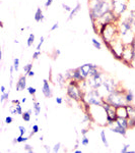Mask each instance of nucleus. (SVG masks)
Masks as SVG:
<instances>
[{
    "label": "nucleus",
    "mask_w": 135,
    "mask_h": 153,
    "mask_svg": "<svg viewBox=\"0 0 135 153\" xmlns=\"http://www.w3.org/2000/svg\"><path fill=\"white\" fill-rule=\"evenodd\" d=\"M92 23L112 10V0H88Z\"/></svg>",
    "instance_id": "obj_1"
},
{
    "label": "nucleus",
    "mask_w": 135,
    "mask_h": 153,
    "mask_svg": "<svg viewBox=\"0 0 135 153\" xmlns=\"http://www.w3.org/2000/svg\"><path fill=\"white\" fill-rule=\"evenodd\" d=\"M119 36L125 45L131 44L135 39V24L131 23L125 16H120L118 21Z\"/></svg>",
    "instance_id": "obj_2"
},
{
    "label": "nucleus",
    "mask_w": 135,
    "mask_h": 153,
    "mask_svg": "<svg viewBox=\"0 0 135 153\" xmlns=\"http://www.w3.org/2000/svg\"><path fill=\"white\" fill-rule=\"evenodd\" d=\"M82 102L88 106H103L105 102V98L98 89H90L85 91L83 94Z\"/></svg>",
    "instance_id": "obj_3"
},
{
    "label": "nucleus",
    "mask_w": 135,
    "mask_h": 153,
    "mask_svg": "<svg viewBox=\"0 0 135 153\" xmlns=\"http://www.w3.org/2000/svg\"><path fill=\"white\" fill-rule=\"evenodd\" d=\"M99 35L102 37L105 44H108L111 42L113 39L119 37V28H118L117 23H112L109 25L102 26L100 29Z\"/></svg>",
    "instance_id": "obj_4"
},
{
    "label": "nucleus",
    "mask_w": 135,
    "mask_h": 153,
    "mask_svg": "<svg viewBox=\"0 0 135 153\" xmlns=\"http://www.w3.org/2000/svg\"><path fill=\"white\" fill-rule=\"evenodd\" d=\"M105 101L111 104L114 107H120V106L127 105L126 99H125V90L121 88H118L114 92L110 93L105 97Z\"/></svg>",
    "instance_id": "obj_5"
},
{
    "label": "nucleus",
    "mask_w": 135,
    "mask_h": 153,
    "mask_svg": "<svg viewBox=\"0 0 135 153\" xmlns=\"http://www.w3.org/2000/svg\"><path fill=\"white\" fill-rule=\"evenodd\" d=\"M66 94L69 97V99L73 101H77L80 102L83 99V94L84 92L81 90L79 86V83L76 81L70 80L68 81L67 86H66Z\"/></svg>",
    "instance_id": "obj_6"
},
{
    "label": "nucleus",
    "mask_w": 135,
    "mask_h": 153,
    "mask_svg": "<svg viewBox=\"0 0 135 153\" xmlns=\"http://www.w3.org/2000/svg\"><path fill=\"white\" fill-rule=\"evenodd\" d=\"M107 78L106 74L102 71H99L97 74H95L94 76H90L85 80V83H87L88 89H99L102 87L103 83H104L105 79Z\"/></svg>",
    "instance_id": "obj_7"
},
{
    "label": "nucleus",
    "mask_w": 135,
    "mask_h": 153,
    "mask_svg": "<svg viewBox=\"0 0 135 153\" xmlns=\"http://www.w3.org/2000/svg\"><path fill=\"white\" fill-rule=\"evenodd\" d=\"M106 45H107V47L109 48V50L113 53V55H114L117 59H120V60H121V56H122V53H123L125 44L123 43V41L121 40L120 36L115 39H113L111 42H109V43L106 44Z\"/></svg>",
    "instance_id": "obj_8"
},
{
    "label": "nucleus",
    "mask_w": 135,
    "mask_h": 153,
    "mask_svg": "<svg viewBox=\"0 0 135 153\" xmlns=\"http://www.w3.org/2000/svg\"><path fill=\"white\" fill-rule=\"evenodd\" d=\"M120 87V84L117 82L115 79L113 78H106L103 83L102 87L99 89L100 93L102 94L103 97H106L107 95H109L110 93L114 92L115 90H117Z\"/></svg>",
    "instance_id": "obj_9"
},
{
    "label": "nucleus",
    "mask_w": 135,
    "mask_h": 153,
    "mask_svg": "<svg viewBox=\"0 0 135 153\" xmlns=\"http://www.w3.org/2000/svg\"><path fill=\"white\" fill-rule=\"evenodd\" d=\"M129 0H112V10L117 16H122L128 10Z\"/></svg>",
    "instance_id": "obj_10"
},
{
    "label": "nucleus",
    "mask_w": 135,
    "mask_h": 153,
    "mask_svg": "<svg viewBox=\"0 0 135 153\" xmlns=\"http://www.w3.org/2000/svg\"><path fill=\"white\" fill-rule=\"evenodd\" d=\"M103 107L105 108L107 112V124L108 127H111V126L115 125V122L117 120V113H116V107L112 106L111 104H109L108 102L105 101L104 104H103Z\"/></svg>",
    "instance_id": "obj_11"
},
{
    "label": "nucleus",
    "mask_w": 135,
    "mask_h": 153,
    "mask_svg": "<svg viewBox=\"0 0 135 153\" xmlns=\"http://www.w3.org/2000/svg\"><path fill=\"white\" fill-rule=\"evenodd\" d=\"M121 60L123 61L124 63L131 66V63H132V61H133V50H132L131 44L125 45L123 53H122V56H121Z\"/></svg>",
    "instance_id": "obj_12"
},
{
    "label": "nucleus",
    "mask_w": 135,
    "mask_h": 153,
    "mask_svg": "<svg viewBox=\"0 0 135 153\" xmlns=\"http://www.w3.org/2000/svg\"><path fill=\"white\" fill-rule=\"evenodd\" d=\"M95 65L94 63H84V65H80L77 68V70L79 71L80 75H81V76L83 78V80H87V79L88 78V76H90V70L92 68V66H94Z\"/></svg>",
    "instance_id": "obj_13"
},
{
    "label": "nucleus",
    "mask_w": 135,
    "mask_h": 153,
    "mask_svg": "<svg viewBox=\"0 0 135 153\" xmlns=\"http://www.w3.org/2000/svg\"><path fill=\"white\" fill-rule=\"evenodd\" d=\"M42 93L45 96L46 98H52L53 96V91L51 88L50 82L47 79H44L43 80V85H42Z\"/></svg>",
    "instance_id": "obj_14"
},
{
    "label": "nucleus",
    "mask_w": 135,
    "mask_h": 153,
    "mask_svg": "<svg viewBox=\"0 0 135 153\" xmlns=\"http://www.w3.org/2000/svg\"><path fill=\"white\" fill-rule=\"evenodd\" d=\"M26 75L24 76H19V79L18 80V82H16V85H15V89L18 92H21V91H24L26 88Z\"/></svg>",
    "instance_id": "obj_15"
},
{
    "label": "nucleus",
    "mask_w": 135,
    "mask_h": 153,
    "mask_svg": "<svg viewBox=\"0 0 135 153\" xmlns=\"http://www.w3.org/2000/svg\"><path fill=\"white\" fill-rule=\"evenodd\" d=\"M55 82L56 84L59 86L60 88H64L67 86V83H68V80L66 79V76L64 74H61L59 73L57 75L55 76Z\"/></svg>",
    "instance_id": "obj_16"
},
{
    "label": "nucleus",
    "mask_w": 135,
    "mask_h": 153,
    "mask_svg": "<svg viewBox=\"0 0 135 153\" xmlns=\"http://www.w3.org/2000/svg\"><path fill=\"white\" fill-rule=\"evenodd\" d=\"M109 128H110V130H111V132L115 133V134H119V135L123 136V137H126L127 136V129H125L123 127H120V126L115 124Z\"/></svg>",
    "instance_id": "obj_17"
},
{
    "label": "nucleus",
    "mask_w": 135,
    "mask_h": 153,
    "mask_svg": "<svg viewBox=\"0 0 135 153\" xmlns=\"http://www.w3.org/2000/svg\"><path fill=\"white\" fill-rule=\"evenodd\" d=\"M35 22L36 23H42V22L45 21V16H44V13H43V10H42L41 7H37L36 9V12H35Z\"/></svg>",
    "instance_id": "obj_18"
},
{
    "label": "nucleus",
    "mask_w": 135,
    "mask_h": 153,
    "mask_svg": "<svg viewBox=\"0 0 135 153\" xmlns=\"http://www.w3.org/2000/svg\"><path fill=\"white\" fill-rule=\"evenodd\" d=\"M81 10V4L79 3V2H77L76 3V6L74 7V8H72V10L71 12H69V16H68L67 18V21H71V19H73L76 16V14Z\"/></svg>",
    "instance_id": "obj_19"
},
{
    "label": "nucleus",
    "mask_w": 135,
    "mask_h": 153,
    "mask_svg": "<svg viewBox=\"0 0 135 153\" xmlns=\"http://www.w3.org/2000/svg\"><path fill=\"white\" fill-rule=\"evenodd\" d=\"M116 113L118 117H125L128 118V112H127L126 105L125 106H120V107L116 108Z\"/></svg>",
    "instance_id": "obj_20"
},
{
    "label": "nucleus",
    "mask_w": 135,
    "mask_h": 153,
    "mask_svg": "<svg viewBox=\"0 0 135 153\" xmlns=\"http://www.w3.org/2000/svg\"><path fill=\"white\" fill-rule=\"evenodd\" d=\"M115 124L120 126V127H123L125 129L129 130V125H128V118H125V117H117L116 122Z\"/></svg>",
    "instance_id": "obj_21"
},
{
    "label": "nucleus",
    "mask_w": 135,
    "mask_h": 153,
    "mask_svg": "<svg viewBox=\"0 0 135 153\" xmlns=\"http://www.w3.org/2000/svg\"><path fill=\"white\" fill-rule=\"evenodd\" d=\"M125 99H126L127 104L129 103H132L134 100V93L131 89H126L125 90Z\"/></svg>",
    "instance_id": "obj_22"
},
{
    "label": "nucleus",
    "mask_w": 135,
    "mask_h": 153,
    "mask_svg": "<svg viewBox=\"0 0 135 153\" xmlns=\"http://www.w3.org/2000/svg\"><path fill=\"white\" fill-rule=\"evenodd\" d=\"M33 110H34V113H35L36 117L41 114V111H42V107H41V103L39 101H36L34 100L33 102Z\"/></svg>",
    "instance_id": "obj_23"
},
{
    "label": "nucleus",
    "mask_w": 135,
    "mask_h": 153,
    "mask_svg": "<svg viewBox=\"0 0 135 153\" xmlns=\"http://www.w3.org/2000/svg\"><path fill=\"white\" fill-rule=\"evenodd\" d=\"M34 110L33 109H28L26 111H23V113L21 114V118H23V122L29 123L31 122V118H32V114H33Z\"/></svg>",
    "instance_id": "obj_24"
},
{
    "label": "nucleus",
    "mask_w": 135,
    "mask_h": 153,
    "mask_svg": "<svg viewBox=\"0 0 135 153\" xmlns=\"http://www.w3.org/2000/svg\"><path fill=\"white\" fill-rule=\"evenodd\" d=\"M127 108V112H128V117H135V105H133L132 103L126 105Z\"/></svg>",
    "instance_id": "obj_25"
},
{
    "label": "nucleus",
    "mask_w": 135,
    "mask_h": 153,
    "mask_svg": "<svg viewBox=\"0 0 135 153\" xmlns=\"http://www.w3.org/2000/svg\"><path fill=\"white\" fill-rule=\"evenodd\" d=\"M100 136H101V140H102L103 144L106 148H110V145H109V142H108V139H107V136H106V132L104 130H102L100 132Z\"/></svg>",
    "instance_id": "obj_26"
},
{
    "label": "nucleus",
    "mask_w": 135,
    "mask_h": 153,
    "mask_svg": "<svg viewBox=\"0 0 135 153\" xmlns=\"http://www.w3.org/2000/svg\"><path fill=\"white\" fill-rule=\"evenodd\" d=\"M35 39H36L35 34H34V33L29 34L28 40H26V46H28V47H32V46L34 45V43H35Z\"/></svg>",
    "instance_id": "obj_27"
},
{
    "label": "nucleus",
    "mask_w": 135,
    "mask_h": 153,
    "mask_svg": "<svg viewBox=\"0 0 135 153\" xmlns=\"http://www.w3.org/2000/svg\"><path fill=\"white\" fill-rule=\"evenodd\" d=\"M9 95H10V90H7L6 92L1 93V95H0V102H1L2 104H3V103H4V101L8 100Z\"/></svg>",
    "instance_id": "obj_28"
},
{
    "label": "nucleus",
    "mask_w": 135,
    "mask_h": 153,
    "mask_svg": "<svg viewBox=\"0 0 135 153\" xmlns=\"http://www.w3.org/2000/svg\"><path fill=\"white\" fill-rule=\"evenodd\" d=\"M92 46H94L95 49H98V50H101L102 47H103L101 41H99L98 39H95V38H92Z\"/></svg>",
    "instance_id": "obj_29"
},
{
    "label": "nucleus",
    "mask_w": 135,
    "mask_h": 153,
    "mask_svg": "<svg viewBox=\"0 0 135 153\" xmlns=\"http://www.w3.org/2000/svg\"><path fill=\"white\" fill-rule=\"evenodd\" d=\"M29 139H31L29 137H26V136L19 135L18 137H16V142H18V144H19V143H26Z\"/></svg>",
    "instance_id": "obj_30"
},
{
    "label": "nucleus",
    "mask_w": 135,
    "mask_h": 153,
    "mask_svg": "<svg viewBox=\"0 0 135 153\" xmlns=\"http://www.w3.org/2000/svg\"><path fill=\"white\" fill-rule=\"evenodd\" d=\"M80 144L82 145V146H87V145H90V139L87 138V136H82L81 137V140H80Z\"/></svg>",
    "instance_id": "obj_31"
},
{
    "label": "nucleus",
    "mask_w": 135,
    "mask_h": 153,
    "mask_svg": "<svg viewBox=\"0 0 135 153\" xmlns=\"http://www.w3.org/2000/svg\"><path fill=\"white\" fill-rule=\"evenodd\" d=\"M15 105V110H16V115H21L23 113V106H21V103H18V104H14Z\"/></svg>",
    "instance_id": "obj_32"
},
{
    "label": "nucleus",
    "mask_w": 135,
    "mask_h": 153,
    "mask_svg": "<svg viewBox=\"0 0 135 153\" xmlns=\"http://www.w3.org/2000/svg\"><path fill=\"white\" fill-rule=\"evenodd\" d=\"M23 149H24V151H26V152H29V153H33L34 151H35V150H34V147L32 146V145L28 144V143H24Z\"/></svg>",
    "instance_id": "obj_33"
},
{
    "label": "nucleus",
    "mask_w": 135,
    "mask_h": 153,
    "mask_svg": "<svg viewBox=\"0 0 135 153\" xmlns=\"http://www.w3.org/2000/svg\"><path fill=\"white\" fill-rule=\"evenodd\" d=\"M26 90H28V93L29 95H32L33 97H35V95L37 93V89L35 87H33V86H29V87L26 88Z\"/></svg>",
    "instance_id": "obj_34"
},
{
    "label": "nucleus",
    "mask_w": 135,
    "mask_h": 153,
    "mask_svg": "<svg viewBox=\"0 0 135 153\" xmlns=\"http://www.w3.org/2000/svg\"><path fill=\"white\" fill-rule=\"evenodd\" d=\"M13 68H14V71L18 73V70H19V58H18V57H15L13 59Z\"/></svg>",
    "instance_id": "obj_35"
},
{
    "label": "nucleus",
    "mask_w": 135,
    "mask_h": 153,
    "mask_svg": "<svg viewBox=\"0 0 135 153\" xmlns=\"http://www.w3.org/2000/svg\"><path fill=\"white\" fill-rule=\"evenodd\" d=\"M61 146H62V144H61L60 142L56 143V144L54 145L53 148H52V152H54V153L59 152V151H60V149H61Z\"/></svg>",
    "instance_id": "obj_36"
},
{
    "label": "nucleus",
    "mask_w": 135,
    "mask_h": 153,
    "mask_svg": "<svg viewBox=\"0 0 135 153\" xmlns=\"http://www.w3.org/2000/svg\"><path fill=\"white\" fill-rule=\"evenodd\" d=\"M130 149H131L130 144H124L123 147H122L121 150H120V152H121V153H128Z\"/></svg>",
    "instance_id": "obj_37"
},
{
    "label": "nucleus",
    "mask_w": 135,
    "mask_h": 153,
    "mask_svg": "<svg viewBox=\"0 0 135 153\" xmlns=\"http://www.w3.org/2000/svg\"><path fill=\"white\" fill-rule=\"evenodd\" d=\"M128 125H129V129H134L135 128V117H128Z\"/></svg>",
    "instance_id": "obj_38"
},
{
    "label": "nucleus",
    "mask_w": 135,
    "mask_h": 153,
    "mask_svg": "<svg viewBox=\"0 0 135 153\" xmlns=\"http://www.w3.org/2000/svg\"><path fill=\"white\" fill-rule=\"evenodd\" d=\"M33 70V63H28V65H26L23 66V71L26 74H28L29 71H31Z\"/></svg>",
    "instance_id": "obj_39"
},
{
    "label": "nucleus",
    "mask_w": 135,
    "mask_h": 153,
    "mask_svg": "<svg viewBox=\"0 0 135 153\" xmlns=\"http://www.w3.org/2000/svg\"><path fill=\"white\" fill-rule=\"evenodd\" d=\"M44 41H45V37L42 36L41 38H40V42H39L38 45H37V47H36V50L41 51V47H42V45H43V44H44Z\"/></svg>",
    "instance_id": "obj_40"
},
{
    "label": "nucleus",
    "mask_w": 135,
    "mask_h": 153,
    "mask_svg": "<svg viewBox=\"0 0 135 153\" xmlns=\"http://www.w3.org/2000/svg\"><path fill=\"white\" fill-rule=\"evenodd\" d=\"M18 132H19V135L24 136V134H26L28 131H26V128L23 127V126H18Z\"/></svg>",
    "instance_id": "obj_41"
},
{
    "label": "nucleus",
    "mask_w": 135,
    "mask_h": 153,
    "mask_svg": "<svg viewBox=\"0 0 135 153\" xmlns=\"http://www.w3.org/2000/svg\"><path fill=\"white\" fill-rule=\"evenodd\" d=\"M61 5H62V8L64 9V10H65L66 12H71V10H72V7L69 6V5H68V4L62 3V4H61Z\"/></svg>",
    "instance_id": "obj_42"
},
{
    "label": "nucleus",
    "mask_w": 135,
    "mask_h": 153,
    "mask_svg": "<svg viewBox=\"0 0 135 153\" xmlns=\"http://www.w3.org/2000/svg\"><path fill=\"white\" fill-rule=\"evenodd\" d=\"M41 54H42V52L41 51H39V50H36L35 52L33 53V59L34 60H37V59H38L39 57H40L41 56Z\"/></svg>",
    "instance_id": "obj_43"
},
{
    "label": "nucleus",
    "mask_w": 135,
    "mask_h": 153,
    "mask_svg": "<svg viewBox=\"0 0 135 153\" xmlns=\"http://www.w3.org/2000/svg\"><path fill=\"white\" fill-rule=\"evenodd\" d=\"M13 123V117H11V115H8V117H5V124L6 125H10Z\"/></svg>",
    "instance_id": "obj_44"
},
{
    "label": "nucleus",
    "mask_w": 135,
    "mask_h": 153,
    "mask_svg": "<svg viewBox=\"0 0 135 153\" xmlns=\"http://www.w3.org/2000/svg\"><path fill=\"white\" fill-rule=\"evenodd\" d=\"M32 131H33L35 134H37V133H39V131H40V127H39V125H33L32 126Z\"/></svg>",
    "instance_id": "obj_45"
},
{
    "label": "nucleus",
    "mask_w": 135,
    "mask_h": 153,
    "mask_svg": "<svg viewBox=\"0 0 135 153\" xmlns=\"http://www.w3.org/2000/svg\"><path fill=\"white\" fill-rule=\"evenodd\" d=\"M61 54V51H60V49H54V54H53V58L54 59H56V57H58L59 55Z\"/></svg>",
    "instance_id": "obj_46"
},
{
    "label": "nucleus",
    "mask_w": 135,
    "mask_h": 153,
    "mask_svg": "<svg viewBox=\"0 0 135 153\" xmlns=\"http://www.w3.org/2000/svg\"><path fill=\"white\" fill-rule=\"evenodd\" d=\"M55 101H56V103H57L58 105H61V104H63V102H64V100H63V98L62 97H56L55 98Z\"/></svg>",
    "instance_id": "obj_47"
},
{
    "label": "nucleus",
    "mask_w": 135,
    "mask_h": 153,
    "mask_svg": "<svg viewBox=\"0 0 135 153\" xmlns=\"http://www.w3.org/2000/svg\"><path fill=\"white\" fill-rule=\"evenodd\" d=\"M9 112H10V114H16L15 105H14V104H12L10 107H9Z\"/></svg>",
    "instance_id": "obj_48"
},
{
    "label": "nucleus",
    "mask_w": 135,
    "mask_h": 153,
    "mask_svg": "<svg viewBox=\"0 0 135 153\" xmlns=\"http://www.w3.org/2000/svg\"><path fill=\"white\" fill-rule=\"evenodd\" d=\"M53 1H54V0H46V2H45V4H44V6H45L46 8H49V7L52 5Z\"/></svg>",
    "instance_id": "obj_49"
},
{
    "label": "nucleus",
    "mask_w": 135,
    "mask_h": 153,
    "mask_svg": "<svg viewBox=\"0 0 135 153\" xmlns=\"http://www.w3.org/2000/svg\"><path fill=\"white\" fill-rule=\"evenodd\" d=\"M58 28H59V23L57 22V23H55L52 27H51L50 31H51V32H54V31H56V30H57Z\"/></svg>",
    "instance_id": "obj_50"
},
{
    "label": "nucleus",
    "mask_w": 135,
    "mask_h": 153,
    "mask_svg": "<svg viewBox=\"0 0 135 153\" xmlns=\"http://www.w3.org/2000/svg\"><path fill=\"white\" fill-rule=\"evenodd\" d=\"M88 132H90V129H88V128H84V129H81L80 134H81V136H85V135H87Z\"/></svg>",
    "instance_id": "obj_51"
},
{
    "label": "nucleus",
    "mask_w": 135,
    "mask_h": 153,
    "mask_svg": "<svg viewBox=\"0 0 135 153\" xmlns=\"http://www.w3.org/2000/svg\"><path fill=\"white\" fill-rule=\"evenodd\" d=\"M131 46H132V50H133V60H134L135 59V39L131 43Z\"/></svg>",
    "instance_id": "obj_52"
},
{
    "label": "nucleus",
    "mask_w": 135,
    "mask_h": 153,
    "mask_svg": "<svg viewBox=\"0 0 135 153\" xmlns=\"http://www.w3.org/2000/svg\"><path fill=\"white\" fill-rule=\"evenodd\" d=\"M43 148H44V150H45V151L47 152V153H49V152H51V151H52V150L50 149V147H49L48 145H44Z\"/></svg>",
    "instance_id": "obj_53"
},
{
    "label": "nucleus",
    "mask_w": 135,
    "mask_h": 153,
    "mask_svg": "<svg viewBox=\"0 0 135 153\" xmlns=\"http://www.w3.org/2000/svg\"><path fill=\"white\" fill-rule=\"evenodd\" d=\"M0 91H1V93H4V92H6V87L4 85H1L0 86Z\"/></svg>",
    "instance_id": "obj_54"
},
{
    "label": "nucleus",
    "mask_w": 135,
    "mask_h": 153,
    "mask_svg": "<svg viewBox=\"0 0 135 153\" xmlns=\"http://www.w3.org/2000/svg\"><path fill=\"white\" fill-rule=\"evenodd\" d=\"M26 75L28 76H35V71H34L33 70H32L31 71H29L28 74H26Z\"/></svg>",
    "instance_id": "obj_55"
},
{
    "label": "nucleus",
    "mask_w": 135,
    "mask_h": 153,
    "mask_svg": "<svg viewBox=\"0 0 135 153\" xmlns=\"http://www.w3.org/2000/svg\"><path fill=\"white\" fill-rule=\"evenodd\" d=\"M11 103L12 104H18V103H21V102L18 99H13V100H11Z\"/></svg>",
    "instance_id": "obj_56"
},
{
    "label": "nucleus",
    "mask_w": 135,
    "mask_h": 153,
    "mask_svg": "<svg viewBox=\"0 0 135 153\" xmlns=\"http://www.w3.org/2000/svg\"><path fill=\"white\" fill-rule=\"evenodd\" d=\"M72 151L74 153H82L83 152L82 150H80V149H74V150H72Z\"/></svg>",
    "instance_id": "obj_57"
},
{
    "label": "nucleus",
    "mask_w": 135,
    "mask_h": 153,
    "mask_svg": "<svg viewBox=\"0 0 135 153\" xmlns=\"http://www.w3.org/2000/svg\"><path fill=\"white\" fill-rule=\"evenodd\" d=\"M21 103H26V97H23V99L21 100Z\"/></svg>",
    "instance_id": "obj_58"
},
{
    "label": "nucleus",
    "mask_w": 135,
    "mask_h": 153,
    "mask_svg": "<svg viewBox=\"0 0 135 153\" xmlns=\"http://www.w3.org/2000/svg\"><path fill=\"white\" fill-rule=\"evenodd\" d=\"M131 66H132V68H133L134 70H135V59H134L133 61H132V63H131Z\"/></svg>",
    "instance_id": "obj_59"
},
{
    "label": "nucleus",
    "mask_w": 135,
    "mask_h": 153,
    "mask_svg": "<svg viewBox=\"0 0 135 153\" xmlns=\"http://www.w3.org/2000/svg\"><path fill=\"white\" fill-rule=\"evenodd\" d=\"M39 140H40V141H43V140H44V136H43V135L40 136V138H39Z\"/></svg>",
    "instance_id": "obj_60"
}]
</instances>
